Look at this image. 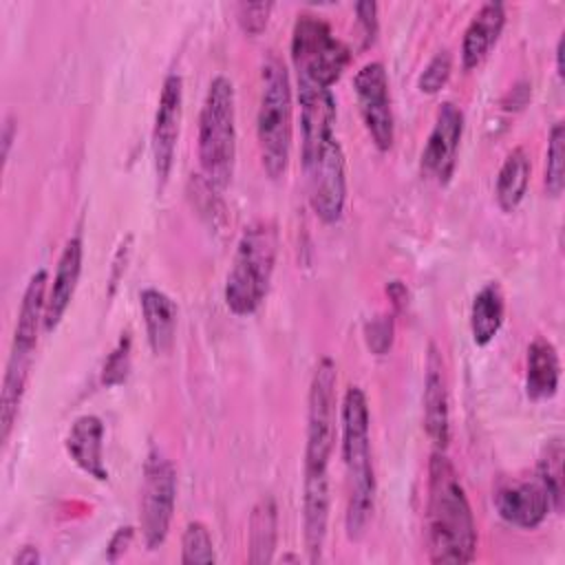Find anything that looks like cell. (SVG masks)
Segmentation results:
<instances>
[{
    "mask_svg": "<svg viewBox=\"0 0 565 565\" xmlns=\"http://www.w3.org/2000/svg\"><path fill=\"white\" fill-rule=\"evenodd\" d=\"M426 541L430 563L463 565L477 552V525L461 479L444 450L428 461Z\"/></svg>",
    "mask_w": 565,
    "mask_h": 565,
    "instance_id": "cell-1",
    "label": "cell"
},
{
    "mask_svg": "<svg viewBox=\"0 0 565 565\" xmlns=\"http://www.w3.org/2000/svg\"><path fill=\"white\" fill-rule=\"evenodd\" d=\"M342 459L347 470L344 527L351 541L362 539L375 505V470L371 455L369 402L360 386H349L340 406Z\"/></svg>",
    "mask_w": 565,
    "mask_h": 565,
    "instance_id": "cell-2",
    "label": "cell"
},
{
    "mask_svg": "<svg viewBox=\"0 0 565 565\" xmlns=\"http://www.w3.org/2000/svg\"><path fill=\"white\" fill-rule=\"evenodd\" d=\"M278 258V230L271 221L247 225L236 243L223 298L234 316H252L263 305Z\"/></svg>",
    "mask_w": 565,
    "mask_h": 565,
    "instance_id": "cell-3",
    "label": "cell"
},
{
    "mask_svg": "<svg viewBox=\"0 0 565 565\" xmlns=\"http://www.w3.org/2000/svg\"><path fill=\"white\" fill-rule=\"evenodd\" d=\"M196 154L207 185L225 190L236 163V97L234 84L225 75L210 82L201 104Z\"/></svg>",
    "mask_w": 565,
    "mask_h": 565,
    "instance_id": "cell-4",
    "label": "cell"
},
{
    "mask_svg": "<svg viewBox=\"0 0 565 565\" xmlns=\"http://www.w3.org/2000/svg\"><path fill=\"white\" fill-rule=\"evenodd\" d=\"M291 115L294 106L287 66L276 55H267L260 66L256 137L260 161L269 179H280L287 172L294 135Z\"/></svg>",
    "mask_w": 565,
    "mask_h": 565,
    "instance_id": "cell-5",
    "label": "cell"
},
{
    "mask_svg": "<svg viewBox=\"0 0 565 565\" xmlns=\"http://www.w3.org/2000/svg\"><path fill=\"white\" fill-rule=\"evenodd\" d=\"M351 57V49L333 35L322 18L313 13H300L296 18L291 31V62L298 77L331 88L347 71Z\"/></svg>",
    "mask_w": 565,
    "mask_h": 565,
    "instance_id": "cell-6",
    "label": "cell"
},
{
    "mask_svg": "<svg viewBox=\"0 0 565 565\" xmlns=\"http://www.w3.org/2000/svg\"><path fill=\"white\" fill-rule=\"evenodd\" d=\"M338 371L331 358H320L307 397L305 470L329 468L338 428Z\"/></svg>",
    "mask_w": 565,
    "mask_h": 565,
    "instance_id": "cell-7",
    "label": "cell"
},
{
    "mask_svg": "<svg viewBox=\"0 0 565 565\" xmlns=\"http://www.w3.org/2000/svg\"><path fill=\"white\" fill-rule=\"evenodd\" d=\"M174 503L177 470L163 452L150 450L143 461V481L139 499V525L148 550H157L163 545L170 532Z\"/></svg>",
    "mask_w": 565,
    "mask_h": 565,
    "instance_id": "cell-8",
    "label": "cell"
},
{
    "mask_svg": "<svg viewBox=\"0 0 565 565\" xmlns=\"http://www.w3.org/2000/svg\"><path fill=\"white\" fill-rule=\"evenodd\" d=\"M353 93L373 146L380 152H388L395 141V117L384 64L366 62L353 77Z\"/></svg>",
    "mask_w": 565,
    "mask_h": 565,
    "instance_id": "cell-9",
    "label": "cell"
},
{
    "mask_svg": "<svg viewBox=\"0 0 565 565\" xmlns=\"http://www.w3.org/2000/svg\"><path fill=\"white\" fill-rule=\"evenodd\" d=\"M305 174L313 214L327 225L338 223L347 203V168L338 137L329 141L309 166H305Z\"/></svg>",
    "mask_w": 565,
    "mask_h": 565,
    "instance_id": "cell-10",
    "label": "cell"
},
{
    "mask_svg": "<svg viewBox=\"0 0 565 565\" xmlns=\"http://www.w3.org/2000/svg\"><path fill=\"white\" fill-rule=\"evenodd\" d=\"M300 106V159L309 166L329 141L335 139V97L331 88L298 77Z\"/></svg>",
    "mask_w": 565,
    "mask_h": 565,
    "instance_id": "cell-11",
    "label": "cell"
},
{
    "mask_svg": "<svg viewBox=\"0 0 565 565\" xmlns=\"http://www.w3.org/2000/svg\"><path fill=\"white\" fill-rule=\"evenodd\" d=\"M181 117H183V79L181 75L170 73L163 79V86L159 93V104H157L152 137H150L152 166H154L157 181L161 185L168 181L174 166Z\"/></svg>",
    "mask_w": 565,
    "mask_h": 565,
    "instance_id": "cell-12",
    "label": "cell"
},
{
    "mask_svg": "<svg viewBox=\"0 0 565 565\" xmlns=\"http://www.w3.org/2000/svg\"><path fill=\"white\" fill-rule=\"evenodd\" d=\"M463 135V113L457 104L444 102L437 108L433 130L422 150V172L437 183H448L457 168L459 141Z\"/></svg>",
    "mask_w": 565,
    "mask_h": 565,
    "instance_id": "cell-13",
    "label": "cell"
},
{
    "mask_svg": "<svg viewBox=\"0 0 565 565\" xmlns=\"http://www.w3.org/2000/svg\"><path fill=\"white\" fill-rule=\"evenodd\" d=\"M494 508L505 523L521 530H534L547 519L552 501L536 477L510 479L494 490Z\"/></svg>",
    "mask_w": 565,
    "mask_h": 565,
    "instance_id": "cell-14",
    "label": "cell"
},
{
    "mask_svg": "<svg viewBox=\"0 0 565 565\" xmlns=\"http://www.w3.org/2000/svg\"><path fill=\"white\" fill-rule=\"evenodd\" d=\"M329 470L311 468L305 470L302 483V539L309 554V563L322 561V550L329 527Z\"/></svg>",
    "mask_w": 565,
    "mask_h": 565,
    "instance_id": "cell-15",
    "label": "cell"
},
{
    "mask_svg": "<svg viewBox=\"0 0 565 565\" xmlns=\"http://www.w3.org/2000/svg\"><path fill=\"white\" fill-rule=\"evenodd\" d=\"M424 430L437 450H446L450 441V408H448V382L441 353L435 344H428L426 375H424Z\"/></svg>",
    "mask_w": 565,
    "mask_h": 565,
    "instance_id": "cell-16",
    "label": "cell"
},
{
    "mask_svg": "<svg viewBox=\"0 0 565 565\" xmlns=\"http://www.w3.org/2000/svg\"><path fill=\"white\" fill-rule=\"evenodd\" d=\"M82 260H84V243L79 236H71L57 258L53 282L46 294L44 333H53L57 329V324L62 322V318L75 296L77 282H79Z\"/></svg>",
    "mask_w": 565,
    "mask_h": 565,
    "instance_id": "cell-17",
    "label": "cell"
},
{
    "mask_svg": "<svg viewBox=\"0 0 565 565\" xmlns=\"http://www.w3.org/2000/svg\"><path fill=\"white\" fill-rule=\"evenodd\" d=\"M64 448L82 472L95 481H108V468L104 461V424L97 415L86 413L75 417L64 437Z\"/></svg>",
    "mask_w": 565,
    "mask_h": 565,
    "instance_id": "cell-18",
    "label": "cell"
},
{
    "mask_svg": "<svg viewBox=\"0 0 565 565\" xmlns=\"http://www.w3.org/2000/svg\"><path fill=\"white\" fill-rule=\"evenodd\" d=\"M46 269H38L31 274L20 309H18V320L13 329V342H11V353L18 355H29L33 358V351L38 347V333L40 329L44 331V311H46Z\"/></svg>",
    "mask_w": 565,
    "mask_h": 565,
    "instance_id": "cell-19",
    "label": "cell"
},
{
    "mask_svg": "<svg viewBox=\"0 0 565 565\" xmlns=\"http://www.w3.org/2000/svg\"><path fill=\"white\" fill-rule=\"evenodd\" d=\"M503 26H505V7L494 0L481 4V9L468 22L461 40V64L466 71L477 68L488 57V53L501 38Z\"/></svg>",
    "mask_w": 565,
    "mask_h": 565,
    "instance_id": "cell-20",
    "label": "cell"
},
{
    "mask_svg": "<svg viewBox=\"0 0 565 565\" xmlns=\"http://www.w3.org/2000/svg\"><path fill=\"white\" fill-rule=\"evenodd\" d=\"M139 305H141L146 335L152 353L157 355L168 353L177 335V318H179L177 302L168 294L154 287H148L139 294Z\"/></svg>",
    "mask_w": 565,
    "mask_h": 565,
    "instance_id": "cell-21",
    "label": "cell"
},
{
    "mask_svg": "<svg viewBox=\"0 0 565 565\" xmlns=\"http://www.w3.org/2000/svg\"><path fill=\"white\" fill-rule=\"evenodd\" d=\"M561 380V362L556 347L545 340L536 338L527 347L525 360V393L534 402H543L556 395Z\"/></svg>",
    "mask_w": 565,
    "mask_h": 565,
    "instance_id": "cell-22",
    "label": "cell"
},
{
    "mask_svg": "<svg viewBox=\"0 0 565 565\" xmlns=\"http://www.w3.org/2000/svg\"><path fill=\"white\" fill-rule=\"evenodd\" d=\"M503 316H505V300L499 282H486L475 294L470 305L472 342L477 347L490 344L503 324Z\"/></svg>",
    "mask_w": 565,
    "mask_h": 565,
    "instance_id": "cell-23",
    "label": "cell"
},
{
    "mask_svg": "<svg viewBox=\"0 0 565 565\" xmlns=\"http://www.w3.org/2000/svg\"><path fill=\"white\" fill-rule=\"evenodd\" d=\"M31 362H33V358H29V355L9 353L4 380H2V395H0V437H2V441L9 439L13 424L18 419L20 404L26 393Z\"/></svg>",
    "mask_w": 565,
    "mask_h": 565,
    "instance_id": "cell-24",
    "label": "cell"
},
{
    "mask_svg": "<svg viewBox=\"0 0 565 565\" xmlns=\"http://www.w3.org/2000/svg\"><path fill=\"white\" fill-rule=\"evenodd\" d=\"M247 534H249V563H269L274 558L276 550V536H278V508L274 497L265 494L258 499V503L252 508L249 523H247Z\"/></svg>",
    "mask_w": 565,
    "mask_h": 565,
    "instance_id": "cell-25",
    "label": "cell"
},
{
    "mask_svg": "<svg viewBox=\"0 0 565 565\" xmlns=\"http://www.w3.org/2000/svg\"><path fill=\"white\" fill-rule=\"evenodd\" d=\"M530 157L525 148H514L508 152V157L501 163V170L497 174V203L503 212H514L521 201L525 199L527 185H530Z\"/></svg>",
    "mask_w": 565,
    "mask_h": 565,
    "instance_id": "cell-26",
    "label": "cell"
},
{
    "mask_svg": "<svg viewBox=\"0 0 565 565\" xmlns=\"http://www.w3.org/2000/svg\"><path fill=\"white\" fill-rule=\"evenodd\" d=\"M563 459H565V446L563 437H552L545 441L539 463H536V479L547 490V497L552 501V510H563Z\"/></svg>",
    "mask_w": 565,
    "mask_h": 565,
    "instance_id": "cell-27",
    "label": "cell"
},
{
    "mask_svg": "<svg viewBox=\"0 0 565 565\" xmlns=\"http://www.w3.org/2000/svg\"><path fill=\"white\" fill-rule=\"evenodd\" d=\"M543 183L550 196H561L565 188V126L556 121L550 130Z\"/></svg>",
    "mask_w": 565,
    "mask_h": 565,
    "instance_id": "cell-28",
    "label": "cell"
},
{
    "mask_svg": "<svg viewBox=\"0 0 565 565\" xmlns=\"http://www.w3.org/2000/svg\"><path fill=\"white\" fill-rule=\"evenodd\" d=\"M216 561L210 530L201 521H190L181 536V563L183 565H207Z\"/></svg>",
    "mask_w": 565,
    "mask_h": 565,
    "instance_id": "cell-29",
    "label": "cell"
},
{
    "mask_svg": "<svg viewBox=\"0 0 565 565\" xmlns=\"http://www.w3.org/2000/svg\"><path fill=\"white\" fill-rule=\"evenodd\" d=\"M130 351H132V340L130 333H121L115 349L108 353L104 366H102V384L104 386H119L126 382L130 373Z\"/></svg>",
    "mask_w": 565,
    "mask_h": 565,
    "instance_id": "cell-30",
    "label": "cell"
},
{
    "mask_svg": "<svg viewBox=\"0 0 565 565\" xmlns=\"http://www.w3.org/2000/svg\"><path fill=\"white\" fill-rule=\"evenodd\" d=\"M450 73H452V55H450V51L441 49L424 66V71L417 79V86L424 95H437L450 79Z\"/></svg>",
    "mask_w": 565,
    "mask_h": 565,
    "instance_id": "cell-31",
    "label": "cell"
},
{
    "mask_svg": "<svg viewBox=\"0 0 565 565\" xmlns=\"http://www.w3.org/2000/svg\"><path fill=\"white\" fill-rule=\"evenodd\" d=\"M271 9H274L271 2H241V4H236V22H238L241 31L249 38L260 35L267 29Z\"/></svg>",
    "mask_w": 565,
    "mask_h": 565,
    "instance_id": "cell-32",
    "label": "cell"
},
{
    "mask_svg": "<svg viewBox=\"0 0 565 565\" xmlns=\"http://www.w3.org/2000/svg\"><path fill=\"white\" fill-rule=\"evenodd\" d=\"M393 333H395V324H393V316L382 313L371 318L364 324V340L366 347L371 349V353L375 355H384L388 353V349L393 347Z\"/></svg>",
    "mask_w": 565,
    "mask_h": 565,
    "instance_id": "cell-33",
    "label": "cell"
},
{
    "mask_svg": "<svg viewBox=\"0 0 565 565\" xmlns=\"http://www.w3.org/2000/svg\"><path fill=\"white\" fill-rule=\"evenodd\" d=\"M355 15H358V24L364 38V46H371L375 42L377 35V4L366 0V2H358L355 4Z\"/></svg>",
    "mask_w": 565,
    "mask_h": 565,
    "instance_id": "cell-34",
    "label": "cell"
},
{
    "mask_svg": "<svg viewBox=\"0 0 565 565\" xmlns=\"http://www.w3.org/2000/svg\"><path fill=\"white\" fill-rule=\"evenodd\" d=\"M132 539H135V527H132V525L117 527L115 534L110 536L108 545H106V558H108L110 563H115V561L130 547Z\"/></svg>",
    "mask_w": 565,
    "mask_h": 565,
    "instance_id": "cell-35",
    "label": "cell"
},
{
    "mask_svg": "<svg viewBox=\"0 0 565 565\" xmlns=\"http://www.w3.org/2000/svg\"><path fill=\"white\" fill-rule=\"evenodd\" d=\"M530 95H532V86L527 82H519L508 90V95L503 99V108L505 110H521L527 104Z\"/></svg>",
    "mask_w": 565,
    "mask_h": 565,
    "instance_id": "cell-36",
    "label": "cell"
},
{
    "mask_svg": "<svg viewBox=\"0 0 565 565\" xmlns=\"http://www.w3.org/2000/svg\"><path fill=\"white\" fill-rule=\"evenodd\" d=\"M130 243H132V236H128V238H126V243H121V245H119V249H117V254H115V260H113V274H110V294H113V289H115L117 280L121 278L124 269H126V263H128V256H130Z\"/></svg>",
    "mask_w": 565,
    "mask_h": 565,
    "instance_id": "cell-37",
    "label": "cell"
},
{
    "mask_svg": "<svg viewBox=\"0 0 565 565\" xmlns=\"http://www.w3.org/2000/svg\"><path fill=\"white\" fill-rule=\"evenodd\" d=\"M386 294H388L395 311H402L408 305V289H406V285L402 280H391L386 285Z\"/></svg>",
    "mask_w": 565,
    "mask_h": 565,
    "instance_id": "cell-38",
    "label": "cell"
},
{
    "mask_svg": "<svg viewBox=\"0 0 565 565\" xmlns=\"http://www.w3.org/2000/svg\"><path fill=\"white\" fill-rule=\"evenodd\" d=\"M18 132V126L13 121V117H7L4 119V126H2V159L7 161L9 157V150H11V143H13V137Z\"/></svg>",
    "mask_w": 565,
    "mask_h": 565,
    "instance_id": "cell-39",
    "label": "cell"
},
{
    "mask_svg": "<svg viewBox=\"0 0 565 565\" xmlns=\"http://www.w3.org/2000/svg\"><path fill=\"white\" fill-rule=\"evenodd\" d=\"M13 563L15 565H35L40 563V554L33 545H24L15 556H13Z\"/></svg>",
    "mask_w": 565,
    "mask_h": 565,
    "instance_id": "cell-40",
    "label": "cell"
},
{
    "mask_svg": "<svg viewBox=\"0 0 565 565\" xmlns=\"http://www.w3.org/2000/svg\"><path fill=\"white\" fill-rule=\"evenodd\" d=\"M563 35H561V40H558V44H556V75L563 79Z\"/></svg>",
    "mask_w": 565,
    "mask_h": 565,
    "instance_id": "cell-41",
    "label": "cell"
}]
</instances>
